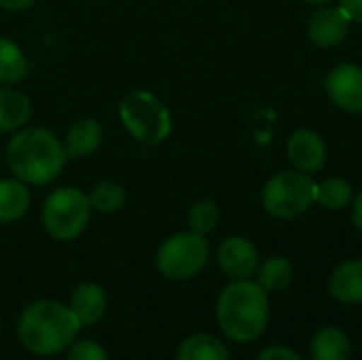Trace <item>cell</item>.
<instances>
[{"instance_id":"obj_15","label":"cell","mask_w":362,"mask_h":360,"mask_svg":"<svg viewBox=\"0 0 362 360\" xmlns=\"http://www.w3.org/2000/svg\"><path fill=\"white\" fill-rule=\"evenodd\" d=\"M352 342L339 327H322L310 342V360H350Z\"/></svg>"},{"instance_id":"obj_21","label":"cell","mask_w":362,"mask_h":360,"mask_svg":"<svg viewBox=\"0 0 362 360\" xmlns=\"http://www.w3.org/2000/svg\"><path fill=\"white\" fill-rule=\"evenodd\" d=\"M354 189L352 182L344 176H329L320 182H316V204H320L327 210H344L352 204Z\"/></svg>"},{"instance_id":"obj_1","label":"cell","mask_w":362,"mask_h":360,"mask_svg":"<svg viewBox=\"0 0 362 360\" xmlns=\"http://www.w3.org/2000/svg\"><path fill=\"white\" fill-rule=\"evenodd\" d=\"M272 316L269 293L255 280H233L227 284L216 301V323L225 337L235 344L257 342Z\"/></svg>"},{"instance_id":"obj_25","label":"cell","mask_w":362,"mask_h":360,"mask_svg":"<svg viewBox=\"0 0 362 360\" xmlns=\"http://www.w3.org/2000/svg\"><path fill=\"white\" fill-rule=\"evenodd\" d=\"M257 360H305L301 354H297L295 350L286 348V346H269L265 348Z\"/></svg>"},{"instance_id":"obj_30","label":"cell","mask_w":362,"mask_h":360,"mask_svg":"<svg viewBox=\"0 0 362 360\" xmlns=\"http://www.w3.org/2000/svg\"><path fill=\"white\" fill-rule=\"evenodd\" d=\"M0 170H2V161H0Z\"/></svg>"},{"instance_id":"obj_27","label":"cell","mask_w":362,"mask_h":360,"mask_svg":"<svg viewBox=\"0 0 362 360\" xmlns=\"http://www.w3.org/2000/svg\"><path fill=\"white\" fill-rule=\"evenodd\" d=\"M36 0H0V8L4 11H11V13H19V11H25L30 6H34Z\"/></svg>"},{"instance_id":"obj_22","label":"cell","mask_w":362,"mask_h":360,"mask_svg":"<svg viewBox=\"0 0 362 360\" xmlns=\"http://www.w3.org/2000/svg\"><path fill=\"white\" fill-rule=\"evenodd\" d=\"M87 197H89L91 210L102 212V214H115L127 202V193H125L123 185L115 182V180H102V182L93 185V189L87 193Z\"/></svg>"},{"instance_id":"obj_31","label":"cell","mask_w":362,"mask_h":360,"mask_svg":"<svg viewBox=\"0 0 362 360\" xmlns=\"http://www.w3.org/2000/svg\"><path fill=\"white\" fill-rule=\"evenodd\" d=\"M0 329H2V323H0Z\"/></svg>"},{"instance_id":"obj_14","label":"cell","mask_w":362,"mask_h":360,"mask_svg":"<svg viewBox=\"0 0 362 360\" xmlns=\"http://www.w3.org/2000/svg\"><path fill=\"white\" fill-rule=\"evenodd\" d=\"M68 308L81 323V327H91L102 320L106 312V293L95 282H83L74 289Z\"/></svg>"},{"instance_id":"obj_28","label":"cell","mask_w":362,"mask_h":360,"mask_svg":"<svg viewBox=\"0 0 362 360\" xmlns=\"http://www.w3.org/2000/svg\"><path fill=\"white\" fill-rule=\"evenodd\" d=\"M352 223H354L356 231L362 233V191L352 199Z\"/></svg>"},{"instance_id":"obj_12","label":"cell","mask_w":362,"mask_h":360,"mask_svg":"<svg viewBox=\"0 0 362 360\" xmlns=\"http://www.w3.org/2000/svg\"><path fill=\"white\" fill-rule=\"evenodd\" d=\"M329 293L337 303L362 306V259H348L331 272Z\"/></svg>"},{"instance_id":"obj_19","label":"cell","mask_w":362,"mask_h":360,"mask_svg":"<svg viewBox=\"0 0 362 360\" xmlns=\"http://www.w3.org/2000/svg\"><path fill=\"white\" fill-rule=\"evenodd\" d=\"M176 360H231L227 346L208 333H195L178 346Z\"/></svg>"},{"instance_id":"obj_16","label":"cell","mask_w":362,"mask_h":360,"mask_svg":"<svg viewBox=\"0 0 362 360\" xmlns=\"http://www.w3.org/2000/svg\"><path fill=\"white\" fill-rule=\"evenodd\" d=\"M32 117L30 98L13 87H0V132H17L28 125Z\"/></svg>"},{"instance_id":"obj_26","label":"cell","mask_w":362,"mask_h":360,"mask_svg":"<svg viewBox=\"0 0 362 360\" xmlns=\"http://www.w3.org/2000/svg\"><path fill=\"white\" fill-rule=\"evenodd\" d=\"M339 6L356 23H362V0H339Z\"/></svg>"},{"instance_id":"obj_18","label":"cell","mask_w":362,"mask_h":360,"mask_svg":"<svg viewBox=\"0 0 362 360\" xmlns=\"http://www.w3.org/2000/svg\"><path fill=\"white\" fill-rule=\"evenodd\" d=\"M30 72V62L23 53V49L6 38L0 36V87H13L19 85Z\"/></svg>"},{"instance_id":"obj_2","label":"cell","mask_w":362,"mask_h":360,"mask_svg":"<svg viewBox=\"0 0 362 360\" xmlns=\"http://www.w3.org/2000/svg\"><path fill=\"white\" fill-rule=\"evenodd\" d=\"M64 142L45 127H21L6 144V163L15 178L30 185H49L66 166Z\"/></svg>"},{"instance_id":"obj_4","label":"cell","mask_w":362,"mask_h":360,"mask_svg":"<svg viewBox=\"0 0 362 360\" xmlns=\"http://www.w3.org/2000/svg\"><path fill=\"white\" fill-rule=\"evenodd\" d=\"M119 119L138 142L148 146L161 144L172 134L170 108L146 89H136L121 100Z\"/></svg>"},{"instance_id":"obj_7","label":"cell","mask_w":362,"mask_h":360,"mask_svg":"<svg viewBox=\"0 0 362 360\" xmlns=\"http://www.w3.org/2000/svg\"><path fill=\"white\" fill-rule=\"evenodd\" d=\"M210 261V246L206 236L195 231H180L170 236L157 250L155 263L161 276L170 280H189L197 276Z\"/></svg>"},{"instance_id":"obj_5","label":"cell","mask_w":362,"mask_h":360,"mask_svg":"<svg viewBox=\"0 0 362 360\" xmlns=\"http://www.w3.org/2000/svg\"><path fill=\"white\" fill-rule=\"evenodd\" d=\"M263 210L280 221H293L316 204V182L299 170L274 174L261 191Z\"/></svg>"},{"instance_id":"obj_3","label":"cell","mask_w":362,"mask_h":360,"mask_svg":"<svg viewBox=\"0 0 362 360\" xmlns=\"http://www.w3.org/2000/svg\"><path fill=\"white\" fill-rule=\"evenodd\" d=\"M81 331L72 310L59 301L42 299L28 306L17 323V335L23 348L38 356H51L68 350Z\"/></svg>"},{"instance_id":"obj_9","label":"cell","mask_w":362,"mask_h":360,"mask_svg":"<svg viewBox=\"0 0 362 360\" xmlns=\"http://www.w3.org/2000/svg\"><path fill=\"white\" fill-rule=\"evenodd\" d=\"M352 19L339 4H322L318 6L305 25V34L310 42H314L320 49H333L339 47L348 34H350Z\"/></svg>"},{"instance_id":"obj_24","label":"cell","mask_w":362,"mask_h":360,"mask_svg":"<svg viewBox=\"0 0 362 360\" xmlns=\"http://www.w3.org/2000/svg\"><path fill=\"white\" fill-rule=\"evenodd\" d=\"M66 360H108V356H106V350L98 342L81 339V342L68 346Z\"/></svg>"},{"instance_id":"obj_20","label":"cell","mask_w":362,"mask_h":360,"mask_svg":"<svg viewBox=\"0 0 362 360\" xmlns=\"http://www.w3.org/2000/svg\"><path fill=\"white\" fill-rule=\"evenodd\" d=\"M259 284L272 295V293H282L286 291L293 280H295V265L291 259L282 257V255H274L267 257L261 265H259Z\"/></svg>"},{"instance_id":"obj_8","label":"cell","mask_w":362,"mask_h":360,"mask_svg":"<svg viewBox=\"0 0 362 360\" xmlns=\"http://www.w3.org/2000/svg\"><path fill=\"white\" fill-rule=\"evenodd\" d=\"M325 91L337 108L362 115V66L350 62L337 64L325 76Z\"/></svg>"},{"instance_id":"obj_23","label":"cell","mask_w":362,"mask_h":360,"mask_svg":"<svg viewBox=\"0 0 362 360\" xmlns=\"http://www.w3.org/2000/svg\"><path fill=\"white\" fill-rule=\"evenodd\" d=\"M189 221V229L199 233V236H208L218 227L221 221V208L214 199H197L187 214Z\"/></svg>"},{"instance_id":"obj_17","label":"cell","mask_w":362,"mask_h":360,"mask_svg":"<svg viewBox=\"0 0 362 360\" xmlns=\"http://www.w3.org/2000/svg\"><path fill=\"white\" fill-rule=\"evenodd\" d=\"M30 189L19 178H0V223H15L30 210Z\"/></svg>"},{"instance_id":"obj_10","label":"cell","mask_w":362,"mask_h":360,"mask_svg":"<svg viewBox=\"0 0 362 360\" xmlns=\"http://www.w3.org/2000/svg\"><path fill=\"white\" fill-rule=\"evenodd\" d=\"M216 263L221 272L231 280H244L257 274L261 259L255 244L242 236H231L221 242L216 250Z\"/></svg>"},{"instance_id":"obj_6","label":"cell","mask_w":362,"mask_h":360,"mask_svg":"<svg viewBox=\"0 0 362 360\" xmlns=\"http://www.w3.org/2000/svg\"><path fill=\"white\" fill-rule=\"evenodd\" d=\"M91 206L78 187H59L42 204L40 221L45 231L57 242L76 240L89 225Z\"/></svg>"},{"instance_id":"obj_29","label":"cell","mask_w":362,"mask_h":360,"mask_svg":"<svg viewBox=\"0 0 362 360\" xmlns=\"http://www.w3.org/2000/svg\"><path fill=\"white\" fill-rule=\"evenodd\" d=\"M303 2H308L312 6H322V4H329L331 0H303Z\"/></svg>"},{"instance_id":"obj_11","label":"cell","mask_w":362,"mask_h":360,"mask_svg":"<svg viewBox=\"0 0 362 360\" xmlns=\"http://www.w3.org/2000/svg\"><path fill=\"white\" fill-rule=\"evenodd\" d=\"M286 155H288L291 163L295 166V170L305 172V174H314L327 166L329 146L318 132L303 127V129H297L288 136Z\"/></svg>"},{"instance_id":"obj_13","label":"cell","mask_w":362,"mask_h":360,"mask_svg":"<svg viewBox=\"0 0 362 360\" xmlns=\"http://www.w3.org/2000/svg\"><path fill=\"white\" fill-rule=\"evenodd\" d=\"M102 138H104V129L95 119L81 117L72 121L64 138V149H66L68 159H81V157L93 155L100 149Z\"/></svg>"}]
</instances>
